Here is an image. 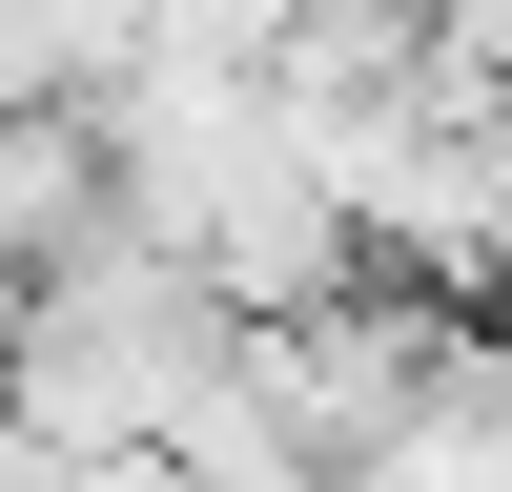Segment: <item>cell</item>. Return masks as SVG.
Segmentation results:
<instances>
[{
    "instance_id": "7a4b0ae2",
    "label": "cell",
    "mask_w": 512,
    "mask_h": 492,
    "mask_svg": "<svg viewBox=\"0 0 512 492\" xmlns=\"http://www.w3.org/2000/svg\"><path fill=\"white\" fill-rule=\"evenodd\" d=\"M123 226V144H103V82H21L0 103V267H62V246Z\"/></svg>"
},
{
    "instance_id": "277c9868",
    "label": "cell",
    "mask_w": 512,
    "mask_h": 492,
    "mask_svg": "<svg viewBox=\"0 0 512 492\" xmlns=\"http://www.w3.org/2000/svg\"><path fill=\"white\" fill-rule=\"evenodd\" d=\"M472 308H512V123H472Z\"/></svg>"
},
{
    "instance_id": "3957f363",
    "label": "cell",
    "mask_w": 512,
    "mask_h": 492,
    "mask_svg": "<svg viewBox=\"0 0 512 492\" xmlns=\"http://www.w3.org/2000/svg\"><path fill=\"white\" fill-rule=\"evenodd\" d=\"M267 41H287V0H144L123 62H164V82H267Z\"/></svg>"
},
{
    "instance_id": "6da1fadb",
    "label": "cell",
    "mask_w": 512,
    "mask_h": 492,
    "mask_svg": "<svg viewBox=\"0 0 512 492\" xmlns=\"http://www.w3.org/2000/svg\"><path fill=\"white\" fill-rule=\"evenodd\" d=\"M349 492H512V308H431V369L349 451Z\"/></svg>"
}]
</instances>
